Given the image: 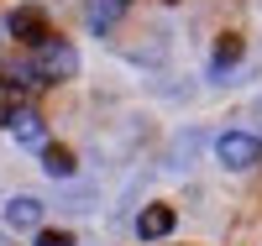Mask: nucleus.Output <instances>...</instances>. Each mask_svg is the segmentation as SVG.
Returning <instances> with one entry per match:
<instances>
[{
	"mask_svg": "<svg viewBox=\"0 0 262 246\" xmlns=\"http://www.w3.org/2000/svg\"><path fill=\"white\" fill-rule=\"evenodd\" d=\"M74 69H79V53H74L63 37H48L42 48H32V74H37V84H58V79H69Z\"/></svg>",
	"mask_w": 262,
	"mask_h": 246,
	"instance_id": "obj_1",
	"label": "nucleus"
},
{
	"mask_svg": "<svg viewBox=\"0 0 262 246\" xmlns=\"http://www.w3.org/2000/svg\"><path fill=\"white\" fill-rule=\"evenodd\" d=\"M215 152H221V163H226V168H252V163L262 158V142L247 137V131H226V137L215 142Z\"/></svg>",
	"mask_w": 262,
	"mask_h": 246,
	"instance_id": "obj_2",
	"label": "nucleus"
},
{
	"mask_svg": "<svg viewBox=\"0 0 262 246\" xmlns=\"http://www.w3.org/2000/svg\"><path fill=\"white\" fill-rule=\"evenodd\" d=\"M11 37L16 42H27V48H42L53 32H48V16H42L37 6H21V11H11Z\"/></svg>",
	"mask_w": 262,
	"mask_h": 246,
	"instance_id": "obj_3",
	"label": "nucleus"
},
{
	"mask_svg": "<svg viewBox=\"0 0 262 246\" xmlns=\"http://www.w3.org/2000/svg\"><path fill=\"white\" fill-rule=\"evenodd\" d=\"M6 126H11V137H16L21 147H48V126H42V116H37V110H27V105H21Z\"/></svg>",
	"mask_w": 262,
	"mask_h": 246,
	"instance_id": "obj_4",
	"label": "nucleus"
},
{
	"mask_svg": "<svg viewBox=\"0 0 262 246\" xmlns=\"http://www.w3.org/2000/svg\"><path fill=\"white\" fill-rule=\"evenodd\" d=\"M173 220H179V215H173L168 205H147V210L137 215V236H142V241H163V236L173 231Z\"/></svg>",
	"mask_w": 262,
	"mask_h": 246,
	"instance_id": "obj_5",
	"label": "nucleus"
},
{
	"mask_svg": "<svg viewBox=\"0 0 262 246\" xmlns=\"http://www.w3.org/2000/svg\"><path fill=\"white\" fill-rule=\"evenodd\" d=\"M6 226H16V231H37V226H42V199L16 194L11 205H6Z\"/></svg>",
	"mask_w": 262,
	"mask_h": 246,
	"instance_id": "obj_6",
	"label": "nucleus"
},
{
	"mask_svg": "<svg viewBox=\"0 0 262 246\" xmlns=\"http://www.w3.org/2000/svg\"><path fill=\"white\" fill-rule=\"evenodd\" d=\"M21 95H27V79H11V74H0V126H6L16 110H21Z\"/></svg>",
	"mask_w": 262,
	"mask_h": 246,
	"instance_id": "obj_7",
	"label": "nucleus"
},
{
	"mask_svg": "<svg viewBox=\"0 0 262 246\" xmlns=\"http://www.w3.org/2000/svg\"><path fill=\"white\" fill-rule=\"evenodd\" d=\"M121 11H126V0H84V16H90V27H95V32H105Z\"/></svg>",
	"mask_w": 262,
	"mask_h": 246,
	"instance_id": "obj_8",
	"label": "nucleus"
},
{
	"mask_svg": "<svg viewBox=\"0 0 262 246\" xmlns=\"http://www.w3.org/2000/svg\"><path fill=\"white\" fill-rule=\"evenodd\" d=\"M242 53H247V42H242V37H236V32H226L221 42H215V69H221V74H226V69H231V63H236V58H242Z\"/></svg>",
	"mask_w": 262,
	"mask_h": 246,
	"instance_id": "obj_9",
	"label": "nucleus"
},
{
	"mask_svg": "<svg viewBox=\"0 0 262 246\" xmlns=\"http://www.w3.org/2000/svg\"><path fill=\"white\" fill-rule=\"evenodd\" d=\"M42 168H48L53 178H69L74 173V152L69 147H42Z\"/></svg>",
	"mask_w": 262,
	"mask_h": 246,
	"instance_id": "obj_10",
	"label": "nucleus"
},
{
	"mask_svg": "<svg viewBox=\"0 0 262 246\" xmlns=\"http://www.w3.org/2000/svg\"><path fill=\"white\" fill-rule=\"evenodd\" d=\"M37 246H74L69 231H37Z\"/></svg>",
	"mask_w": 262,
	"mask_h": 246,
	"instance_id": "obj_11",
	"label": "nucleus"
}]
</instances>
